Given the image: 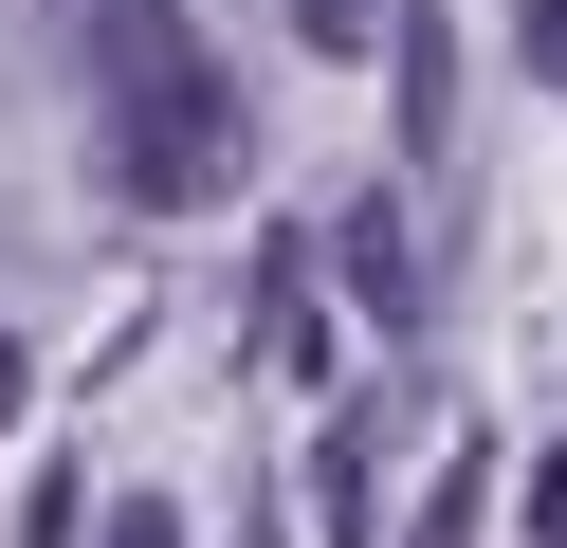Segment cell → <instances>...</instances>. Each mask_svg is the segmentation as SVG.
<instances>
[{"label": "cell", "mask_w": 567, "mask_h": 548, "mask_svg": "<svg viewBox=\"0 0 567 548\" xmlns=\"http://www.w3.org/2000/svg\"><path fill=\"white\" fill-rule=\"evenodd\" d=\"M238 73L184 37V0H92V165L128 219H202L238 183Z\"/></svg>", "instance_id": "1"}, {"label": "cell", "mask_w": 567, "mask_h": 548, "mask_svg": "<svg viewBox=\"0 0 567 548\" xmlns=\"http://www.w3.org/2000/svg\"><path fill=\"white\" fill-rule=\"evenodd\" d=\"M348 292L384 329H421V256H403V201H348Z\"/></svg>", "instance_id": "2"}, {"label": "cell", "mask_w": 567, "mask_h": 548, "mask_svg": "<svg viewBox=\"0 0 567 548\" xmlns=\"http://www.w3.org/2000/svg\"><path fill=\"white\" fill-rule=\"evenodd\" d=\"M293 37H311V55H367V37H384V0H293Z\"/></svg>", "instance_id": "3"}, {"label": "cell", "mask_w": 567, "mask_h": 548, "mask_svg": "<svg viewBox=\"0 0 567 548\" xmlns=\"http://www.w3.org/2000/svg\"><path fill=\"white\" fill-rule=\"evenodd\" d=\"M476 494H494V457H457V475H440V511H421V548H476Z\"/></svg>", "instance_id": "4"}, {"label": "cell", "mask_w": 567, "mask_h": 548, "mask_svg": "<svg viewBox=\"0 0 567 548\" xmlns=\"http://www.w3.org/2000/svg\"><path fill=\"white\" fill-rule=\"evenodd\" d=\"M513 55H530V73L567 92V0H513Z\"/></svg>", "instance_id": "5"}, {"label": "cell", "mask_w": 567, "mask_h": 548, "mask_svg": "<svg viewBox=\"0 0 567 548\" xmlns=\"http://www.w3.org/2000/svg\"><path fill=\"white\" fill-rule=\"evenodd\" d=\"M111 548H184V511H165V494H128V511H111Z\"/></svg>", "instance_id": "6"}, {"label": "cell", "mask_w": 567, "mask_h": 548, "mask_svg": "<svg viewBox=\"0 0 567 548\" xmlns=\"http://www.w3.org/2000/svg\"><path fill=\"white\" fill-rule=\"evenodd\" d=\"M0 421H19V329H0Z\"/></svg>", "instance_id": "7"}]
</instances>
